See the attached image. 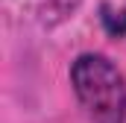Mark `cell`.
<instances>
[{"label":"cell","mask_w":126,"mask_h":123,"mask_svg":"<svg viewBox=\"0 0 126 123\" xmlns=\"http://www.w3.org/2000/svg\"><path fill=\"white\" fill-rule=\"evenodd\" d=\"M70 85L91 123H126V79L109 56H76L70 64Z\"/></svg>","instance_id":"cell-1"}]
</instances>
